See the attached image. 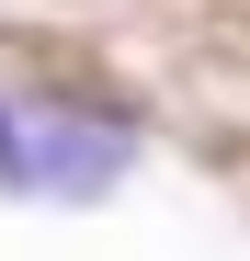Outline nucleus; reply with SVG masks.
<instances>
[{
	"label": "nucleus",
	"instance_id": "nucleus-1",
	"mask_svg": "<svg viewBox=\"0 0 250 261\" xmlns=\"http://www.w3.org/2000/svg\"><path fill=\"white\" fill-rule=\"evenodd\" d=\"M125 170H137V137H125L114 114H34L12 125V170H0V193H34V204H91L114 193Z\"/></svg>",
	"mask_w": 250,
	"mask_h": 261
},
{
	"label": "nucleus",
	"instance_id": "nucleus-2",
	"mask_svg": "<svg viewBox=\"0 0 250 261\" xmlns=\"http://www.w3.org/2000/svg\"><path fill=\"white\" fill-rule=\"evenodd\" d=\"M12 125H23V102H0V170H12Z\"/></svg>",
	"mask_w": 250,
	"mask_h": 261
}]
</instances>
